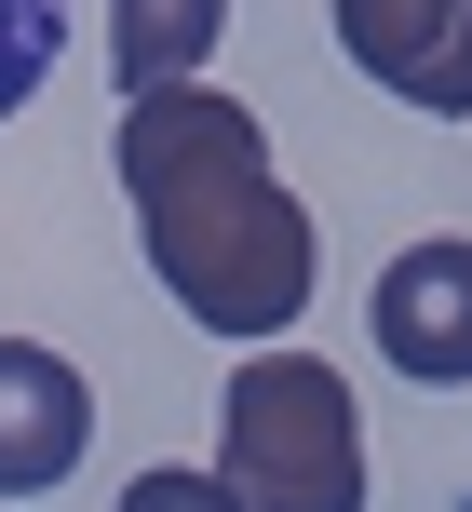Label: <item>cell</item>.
<instances>
[{
  "label": "cell",
  "instance_id": "cell-1",
  "mask_svg": "<svg viewBox=\"0 0 472 512\" xmlns=\"http://www.w3.org/2000/svg\"><path fill=\"white\" fill-rule=\"evenodd\" d=\"M108 162H122V203H135V243H149L162 297H176L203 337L270 351V337L311 310L324 230H311V203L270 176V135H257L243 95H216V81L122 95Z\"/></svg>",
  "mask_w": 472,
  "mask_h": 512
},
{
  "label": "cell",
  "instance_id": "cell-2",
  "mask_svg": "<svg viewBox=\"0 0 472 512\" xmlns=\"http://www.w3.org/2000/svg\"><path fill=\"white\" fill-rule=\"evenodd\" d=\"M216 486L243 512H365V418H351V378L297 337L230 364L216 391Z\"/></svg>",
  "mask_w": 472,
  "mask_h": 512
},
{
  "label": "cell",
  "instance_id": "cell-3",
  "mask_svg": "<svg viewBox=\"0 0 472 512\" xmlns=\"http://www.w3.org/2000/svg\"><path fill=\"white\" fill-rule=\"evenodd\" d=\"M365 324H378V364L419 391H459L472 378V243H405L392 270L365 283Z\"/></svg>",
  "mask_w": 472,
  "mask_h": 512
},
{
  "label": "cell",
  "instance_id": "cell-4",
  "mask_svg": "<svg viewBox=\"0 0 472 512\" xmlns=\"http://www.w3.org/2000/svg\"><path fill=\"white\" fill-rule=\"evenodd\" d=\"M95 445V378L41 337H0V499H41Z\"/></svg>",
  "mask_w": 472,
  "mask_h": 512
},
{
  "label": "cell",
  "instance_id": "cell-5",
  "mask_svg": "<svg viewBox=\"0 0 472 512\" xmlns=\"http://www.w3.org/2000/svg\"><path fill=\"white\" fill-rule=\"evenodd\" d=\"M338 54L405 108H472V0H338Z\"/></svg>",
  "mask_w": 472,
  "mask_h": 512
},
{
  "label": "cell",
  "instance_id": "cell-6",
  "mask_svg": "<svg viewBox=\"0 0 472 512\" xmlns=\"http://www.w3.org/2000/svg\"><path fill=\"white\" fill-rule=\"evenodd\" d=\"M230 0H108V81L122 95H162V81H203Z\"/></svg>",
  "mask_w": 472,
  "mask_h": 512
},
{
  "label": "cell",
  "instance_id": "cell-7",
  "mask_svg": "<svg viewBox=\"0 0 472 512\" xmlns=\"http://www.w3.org/2000/svg\"><path fill=\"white\" fill-rule=\"evenodd\" d=\"M54 54H68V0H0V122L54 81Z\"/></svg>",
  "mask_w": 472,
  "mask_h": 512
},
{
  "label": "cell",
  "instance_id": "cell-8",
  "mask_svg": "<svg viewBox=\"0 0 472 512\" xmlns=\"http://www.w3.org/2000/svg\"><path fill=\"white\" fill-rule=\"evenodd\" d=\"M122 512H243V499L216 486V472H135V486H122Z\"/></svg>",
  "mask_w": 472,
  "mask_h": 512
}]
</instances>
